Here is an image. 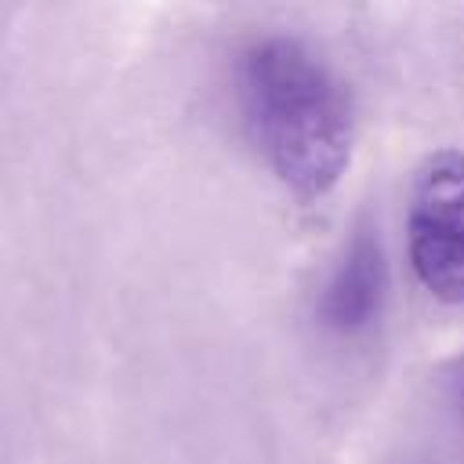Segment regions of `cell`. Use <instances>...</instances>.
I'll return each mask as SVG.
<instances>
[{
  "label": "cell",
  "instance_id": "cell-1",
  "mask_svg": "<svg viewBox=\"0 0 464 464\" xmlns=\"http://www.w3.org/2000/svg\"><path fill=\"white\" fill-rule=\"evenodd\" d=\"M236 83L276 178L301 199L330 192L352 156V105L334 69L301 40L261 36L239 54Z\"/></svg>",
  "mask_w": 464,
  "mask_h": 464
},
{
  "label": "cell",
  "instance_id": "cell-2",
  "mask_svg": "<svg viewBox=\"0 0 464 464\" xmlns=\"http://www.w3.org/2000/svg\"><path fill=\"white\" fill-rule=\"evenodd\" d=\"M410 261L442 304H464V149L428 152L410 185Z\"/></svg>",
  "mask_w": 464,
  "mask_h": 464
},
{
  "label": "cell",
  "instance_id": "cell-3",
  "mask_svg": "<svg viewBox=\"0 0 464 464\" xmlns=\"http://www.w3.org/2000/svg\"><path fill=\"white\" fill-rule=\"evenodd\" d=\"M384 286H388V268H384L381 239L373 236V228L352 232L337 268L330 272V279L315 301L319 323L334 334L366 330L381 312Z\"/></svg>",
  "mask_w": 464,
  "mask_h": 464
},
{
  "label": "cell",
  "instance_id": "cell-4",
  "mask_svg": "<svg viewBox=\"0 0 464 464\" xmlns=\"http://www.w3.org/2000/svg\"><path fill=\"white\" fill-rule=\"evenodd\" d=\"M453 402H457V413H460V420H464V359H460L457 377H453Z\"/></svg>",
  "mask_w": 464,
  "mask_h": 464
}]
</instances>
